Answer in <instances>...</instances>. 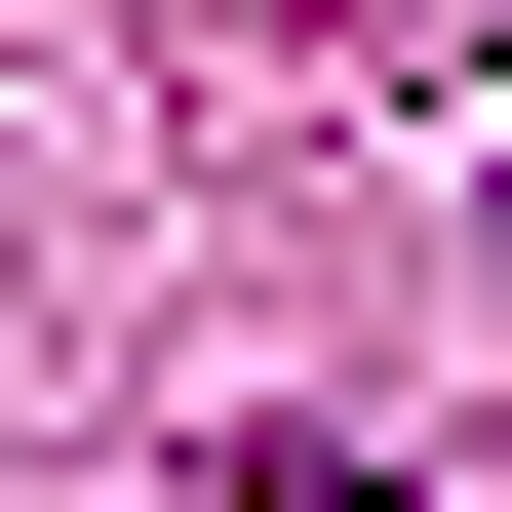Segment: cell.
<instances>
[{
  "label": "cell",
  "instance_id": "1",
  "mask_svg": "<svg viewBox=\"0 0 512 512\" xmlns=\"http://www.w3.org/2000/svg\"><path fill=\"white\" fill-rule=\"evenodd\" d=\"M237 512H394V473H316V434H276V473H237Z\"/></svg>",
  "mask_w": 512,
  "mask_h": 512
}]
</instances>
